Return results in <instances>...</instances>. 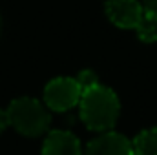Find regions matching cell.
<instances>
[{"instance_id": "obj_11", "label": "cell", "mask_w": 157, "mask_h": 155, "mask_svg": "<svg viewBox=\"0 0 157 155\" xmlns=\"http://www.w3.org/2000/svg\"><path fill=\"white\" fill-rule=\"evenodd\" d=\"M9 126V119H7V112H4V110H0V133L6 130Z\"/></svg>"}, {"instance_id": "obj_8", "label": "cell", "mask_w": 157, "mask_h": 155, "mask_svg": "<svg viewBox=\"0 0 157 155\" xmlns=\"http://www.w3.org/2000/svg\"><path fill=\"white\" fill-rule=\"evenodd\" d=\"M135 31H137V37L143 40V42H146V44L157 42V18L144 13L143 18L139 20Z\"/></svg>"}, {"instance_id": "obj_1", "label": "cell", "mask_w": 157, "mask_h": 155, "mask_svg": "<svg viewBox=\"0 0 157 155\" xmlns=\"http://www.w3.org/2000/svg\"><path fill=\"white\" fill-rule=\"evenodd\" d=\"M80 117L86 128L91 131H110L119 117V99L117 95L101 84L86 89L80 95Z\"/></svg>"}, {"instance_id": "obj_9", "label": "cell", "mask_w": 157, "mask_h": 155, "mask_svg": "<svg viewBox=\"0 0 157 155\" xmlns=\"http://www.w3.org/2000/svg\"><path fill=\"white\" fill-rule=\"evenodd\" d=\"M77 84L78 88H80V91L84 93L86 89H90V88H93V86H97L99 82H97V77H95V73L93 71H90V70H86V71H80V75L77 78Z\"/></svg>"}, {"instance_id": "obj_5", "label": "cell", "mask_w": 157, "mask_h": 155, "mask_svg": "<svg viewBox=\"0 0 157 155\" xmlns=\"http://www.w3.org/2000/svg\"><path fill=\"white\" fill-rule=\"evenodd\" d=\"M86 155H132V142L115 131H102L97 139L90 141Z\"/></svg>"}, {"instance_id": "obj_3", "label": "cell", "mask_w": 157, "mask_h": 155, "mask_svg": "<svg viewBox=\"0 0 157 155\" xmlns=\"http://www.w3.org/2000/svg\"><path fill=\"white\" fill-rule=\"evenodd\" d=\"M80 88L77 80L70 77L53 78L44 89V102L53 112H68L80 100Z\"/></svg>"}, {"instance_id": "obj_6", "label": "cell", "mask_w": 157, "mask_h": 155, "mask_svg": "<svg viewBox=\"0 0 157 155\" xmlns=\"http://www.w3.org/2000/svg\"><path fill=\"white\" fill-rule=\"evenodd\" d=\"M42 155H82V148L73 133L55 130L48 133L42 146Z\"/></svg>"}, {"instance_id": "obj_7", "label": "cell", "mask_w": 157, "mask_h": 155, "mask_svg": "<svg viewBox=\"0 0 157 155\" xmlns=\"http://www.w3.org/2000/svg\"><path fill=\"white\" fill-rule=\"evenodd\" d=\"M132 155H157V128L141 131L132 141Z\"/></svg>"}, {"instance_id": "obj_10", "label": "cell", "mask_w": 157, "mask_h": 155, "mask_svg": "<svg viewBox=\"0 0 157 155\" xmlns=\"http://www.w3.org/2000/svg\"><path fill=\"white\" fill-rule=\"evenodd\" d=\"M143 9L146 15H152L157 18V0H144L143 2Z\"/></svg>"}, {"instance_id": "obj_12", "label": "cell", "mask_w": 157, "mask_h": 155, "mask_svg": "<svg viewBox=\"0 0 157 155\" xmlns=\"http://www.w3.org/2000/svg\"><path fill=\"white\" fill-rule=\"evenodd\" d=\"M0 28H2V20H0Z\"/></svg>"}, {"instance_id": "obj_4", "label": "cell", "mask_w": 157, "mask_h": 155, "mask_svg": "<svg viewBox=\"0 0 157 155\" xmlns=\"http://www.w3.org/2000/svg\"><path fill=\"white\" fill-rule=\"evenodd\" d=\"M106 15L117 28L135 29L144 9L137 0H106Z\"/></svg>"}, {"instance_id": "obj_2", "label": "cell", "mask_w": 157, "mask_h": 155, "mask_svg": "<svg viewBox=\"0 0 157 155\" xmlns=\"http://www.w3.org/2000/svg\"><path fill=\"white\" fill-rule=\"evenodd\" d=\"M7 119L9 124L22 135L28 137H39L49 128L51 117L46 112V108L39 100L22 97L9 104L7 108Z\"/></svg>"}]
</instances>
